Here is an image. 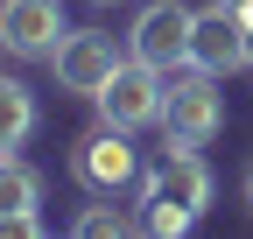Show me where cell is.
<instances>
[{
  "instance_id": "cell-1",
  "label": "cell",
  "mask_w": 253,
  "mask_h": 239,
  "mask_svg": "<svg viewBox=\"0 0 253 239\" xmlns=\"http://www.w3.org/2000/svg\"><path fill=\"white\" fill-rule=\"evenodd\" d=\"M162 127H169V141H190V148H204L218 127H225V92H218V71H197V64L169 71Z\"/></svg>"
},
{
  "instance_id": "cell-2",
  "label": "cell",
  "mask_w": 253,
  "mask_h": 239,
  "mask_svg": "<svg viewBox=\"0 0 253 239\" xmlns=\"http://www.w3.org/2000/svg\"><path fill=\"white\" fill-rule=\"evenodd\" d=\"M162 92H169V78L148 71L141 56H126V64L99 84V99H91V106H99L106 127H126V134H134V127H155V120H162Z\"/></svg>"
},
{
  "instance_id": "cell-3",
  "label": "cell",
  "mask_w": 253,
  "mask_h": 239,
  "mask_svg": "<svg viewBox=\"0 0 253 239\" xmlns=\"http://www.w3.org/2000/svg\"><path fill=\"white\" fill-rule=\"evenodd\" d=\"M190 36H197V14H190L183 0H148V7L134 14V36H126V42H134V56L148 71L169 78V71L190 64Z\"/></svg>"
},
{
  "instance_id": "cell-4",
  "label": "cell",
  "mask_w": 253,
  "mask_h": 239,
  "mask_svg": "<svg viewBox=\"0 0 253 239\" xmlns=\"http://www.w3.org/2000/svg\"><path fill=\"white\" fill-rule=\"evenodd\" d=\"M141 197H162V204H176V211L204 218V204H211V169H204V155H197L190 141L162 148V162L141 176Z\"/></svg>"
},
{
  "instance_id": "cell-5",
  "label": "cell",
  "mask_w": 253,
  "mask_h": 239,
  "mask_svg": "<svg viewBox=\"0 0 253 239\" xmlns=\"http://www.w3.org/2000/svg\"><path fill=\"white\" fill-rule=\"evenodd\" d=\"M71 176L84 190H99V197H113V190H126L141 176V155L126 148V127H99L91 141H78V155H71Z\"/></svg>"
},
{
  "instance_id": "cell-6",
  "label": "cell",
  "mask_w": 253,
  "mask_h": 239,
  "mask_svg": "<svg viewBox=\"0 0 253 239\" xmlns=\"http://www.w3.org/2000/svg\"><path fill=\"white\" fill-rule=\"evenodd\" d=\"M56 84L63 92H84V99H99V84L120 71V56H113V36H99V28H71V36L56 42Z\"/></svg>"
},
{
  "instance_id": "cell-7",
  "label": "cell",
  "mask_w": 253,
  "mask_h": 239,
  "mask_svg": "<svg viewBox=\"0 0 253 239\" xmlns=\"http://www.w3.org/2000/svg\"><path fill=\"white\" fill-rule=\"evenodd\" d=\"M190 64L197 71H246V14L225 7V0H211L197 14V36H190Z\"/></svg>"
},
{
  "instance_id": "cell-8",
  "label": "cell",
  "mask_w": 253,
  "mask_h": 239,
  "mask_svg": "<svg viewBox=\"0 0 253 239\" xmlns=\"http://www.w3.org/2000/svg\"><path fill=\"white\" fill-rule=\"evenodd\" d=\"M63 36H71V28H63L56 0H7V7H0V42L14 56H56Z\"/></svg>"
},
{
  "instance_id": "cell-9",
  "label": "cell",
  "mask_w": 253,
  "mask_h": 239,
  "mask_svg": "<svg viewBox=\"0 0 253 239\" xmlns=\"http://www.w3.org/2000/svg\"><path fill=\"white\" fill-rule=\"evenodd\" d=\"M0 113H7V155H21L28 127H36V99H28V84H21V78L0 84Z\"/></svg>"
},
{
  "instance_id": "cell-10",
  "label": "cell",
  "mask_w": 253,
  "mask_h": 239,
  "mask_svg": "<svg viewBox=\"0 0 253 239\" xmlns=\"http://www.w3.org/2000/svg\"><path fill=\"white\" fill-rule=\"evenodd\" d=\"M190 225H197L190 211H176V204H162V197H141V232L148 239H183Z\"/></svg>"
},
{
  "instance_id": "cell-11",
  "label": "cell",
  "mask_w": 253,
  "mask_h": 239,
  "mask_svg": "<svg viewBox=\"0 0 253 239\" xmlns=\"http://www.w3.org/2000/svg\"><path fill=\"white\" fill-rule=\"evenodd\" d=\"M71 239H134V225H126L113 204H84L78 225H71Z\"/></svg>"
},
{
  "instance_id": "cell-12",
  "label": "cell",
  "mask_w": 253,
  "mask_h": 239,
  "mask_svg": "<svg viewBox=\"0 0 253 239\" xmlns=\"http://www.w3.org/2000/svg\"><path fill=\"white\" fill-rule=\"evenodd\" d=\"M0 211H36V176H28L21 155H7V176H0Z\"/></svg>"
},
{
  "instance_id": "cell-13",
  "label": "cell",
  "mask_w": 253,
  "mask_h": 239,
  "mask_svg": "<svg viewBox=\"0 0 253 239\" xmlns=\"http://www.w3.org/2000/svg\"><path fill=\"white\" fill-rule=\"evenodd\" d=\"M0 239H42L36 211H0Z\"/></svg>"
},
{
  "instance_id": "cell-14",
  "label": "cell",
  "mask_w": 253,
  "mask_h": 239,
  "mask_svg": "<svg viewBox=\"0 0 253 239\" xmlns=\"http://www.w3.org/2000/svg\"><path fill=\"white\" fill-rule=\"evenodd\" d=\"M225 7H239V14H253V0H225Z\"/></svg>"
},
{
  "instance_id": "cell-15",
  "label": "cell",
  "mask_w": 253,
  "mask_h": 239,
  "mask_svg": "<svg viewBox=\"0 0 253 239\" xmlns=\"http://www.w3.org/2000/svg\"><path fill=\"white\" fill-rule=\"evenodd\" d=\"M246 64H253V21H246Z\"/></svg>"
},
{
  "instance_id": "cell-16",
  "label": "cell",
  "mask_w": 253,
  "mask_h": 239,
  "mask_svg": "<svg viewBox=\"0 0 253 239\" xmlns=\"http://www.w3.org/2000/svg\"><path fill=\"white\" fill-rule=\"evenodd\" d=\"M246 204H253V169H246Z\"/></svg>"
},
{
  "instance_id": "cell-17",
  "label": "cell",
  "mask_w": 253,
  "mask_h": 239,
  "mask_svg": "<svg viewBox=\"0 0 253 239\" xmlns=\"http://www.w3.org/2000/svg\"><path fill=\"white\" fill-rule=\"evenodd\" d=\"M99 7H113V0H99Z\"/></svg>"
}]
</instances>
